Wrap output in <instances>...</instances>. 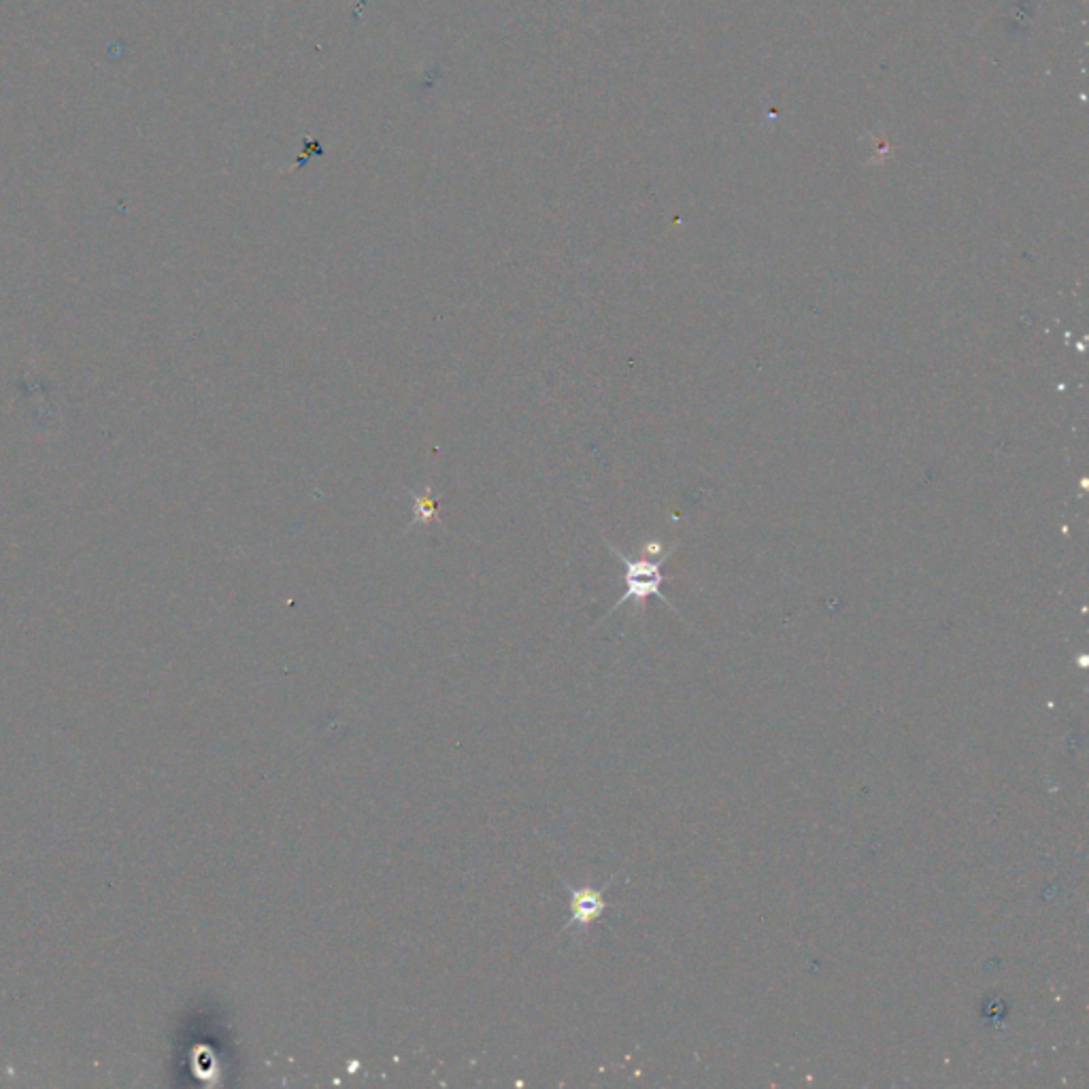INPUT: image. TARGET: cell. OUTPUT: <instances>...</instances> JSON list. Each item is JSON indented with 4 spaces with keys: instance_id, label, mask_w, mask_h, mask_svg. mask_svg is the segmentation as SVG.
Here are the masks:
<instances>
[{
    "instance_id": "obj_2",
    "label": "cell",
    "mask_w": 1089,
    "mask_h": 1089,
    "mask_svg": "<svg viewBox=\"0 0 1089 1089\" xmlns=\"http://www.w3.org/2000/svg\"><path fill=\"white\" fill-rule=\"evenodd\" d=\"M606 911V902H604V890H596V888H581V890H572L570 891V922L566 924V928H570V925H589L594 924L596 919H600V915Z\"/></svg>"
},
{
    "instance_id": "obj_3",
    "label": "cell",
    "mask_w": 1089,
    "mask_h": 1089,
    "mask_svg": "<svg viewBox=\"0 0 1089 1089\" xmlns=\"http://www.w3.org/2000/svg\"><path fill=\"white\" fill-rule=\"evenodd\" d=\"M413 498V521L411 528L415 526H428L432 521H439V496H436L435 490H432V485L426 487L422 494H415L413 490H409Z\"/></svg>"
},
{
    "instance_id": "obj_1",
    "label": "cell",
    "mask_w": 1089,
    "mask_h": 1089,
    "mask_svg": "<svg viewBox=\"0 0 1089 1089\" xmlns=\"http://www.w3.org/2000/svg\"><path fill=\"white\" fill-rule=\"evenodd\" d=\"M611 553L615 555L617 560H620L621 564H624V583H626V592L624 596H621L617 603L611 606L609 615L613 613V611L620 609L621 604L626 603H637V606H643L645 600L649 596H658L662 603L672 606L668 603V598L662 594V583H664V572H662V566L668 558H671V552L664 553V558L660 560H632L628 558L620 552V549H615L613 544H609Z\"/></svg>"
}]
</instances>
